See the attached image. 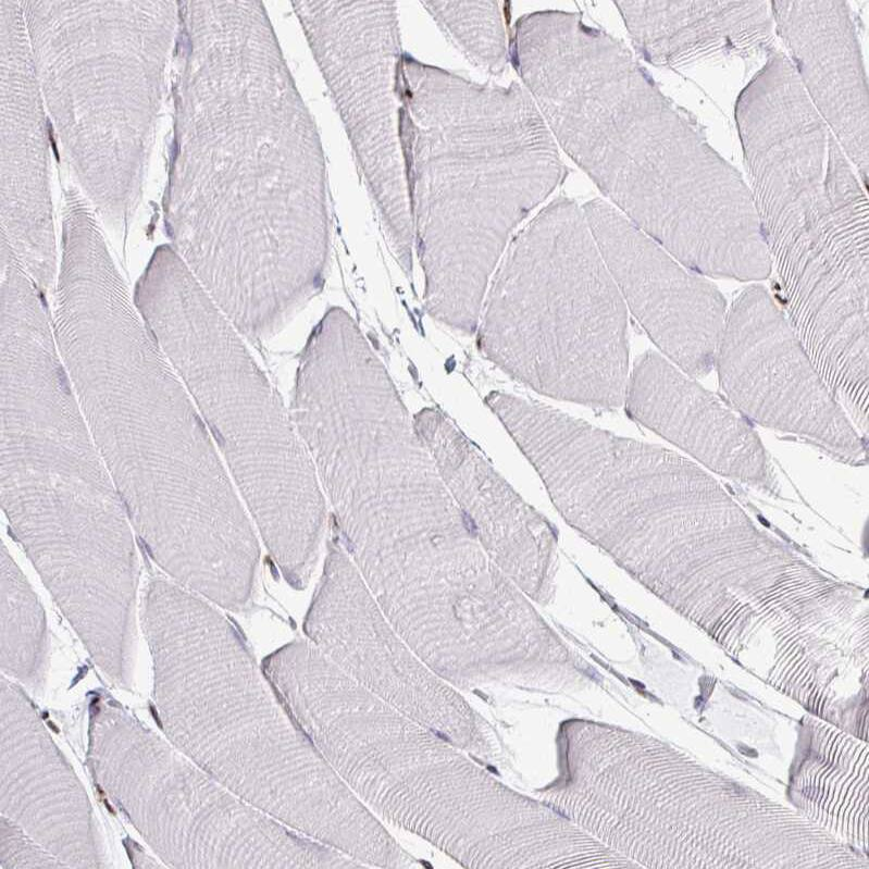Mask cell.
Here are the masks:
<instances>
[{"label":"cell","instance_id":"cell-8","mask_svg":"<svg viewBox=\"0 0 869 869\" xmlns=\"http://www.w3.org/2000/svg\"><path fill=\"white\" fill-rule=\"evenodd\" d=\"M88 738L95 781L170 867H356L235 794L119 703L92 705Z\"/></svg>","mask_w":869,"mask_h":869},{"label":"cell","instance_id":"cell-20","mask_svg":"<svg viewBox=\"0 0 869 869\" xmlns=\"http://www.w3.org/2000/svg\"><path fill=\"white\" fill-rule=\"evenodd\" d=\"M422 4L471 62L492 74L504 71L508 49L497 2L424 1Z\"/></svg>","mask_w":869,"mask_h":869},{"label":"cell","instance_id":"cell-17","mask_svg":"<svg viewBox=\"0 0 869 869\" xmlns=\"http://www.w3.org/2000/svg\"><path fill=\"white\" fill-rule=\"evenodd\" d=\"M777 37L819 115L868 184V84L844 1H771Z\"/></svg>","mask_w":869,"mask_h":869},{"label":"cell","instance_id":"cell-3","mask_svg":"<svg viewBox=\"0 0 869 869\" xmlns=\"http://www.w3.org/2000/svg\"><path fill=\"white\" fill-rule=\"evenodd\" d=\"M1 501L11 530L94 662L129 675L132 523L53 339L1 351Z\"/></svg>","mask_w":869,"mask_h":869},{"label":"cell","instance_id":"cell-10","mask_svg":"<svg viewBox=\"0 0 869 869\" xmlns=\"http://www.w3.org/2000/svg\"><path fill=\"white\" fill-rule=\"evenodd\" d=\"M302 630L347 675L464 752L488 749L482 720L387 621L335 526Z\"/></svg>","mask_w":869,"mask_h":869},{"label":"cell","instance_id":"cell-21","mask_svg":"<svg viewBox=\"0 0 869 869\" xmlns=\"http://www.w3.org/2000/svg\"><path fill=\"white\" fill-rule=\"evenodd\" d=\"M1 869L69 868L57 856L29 836L20 825L1 815Z\"/></svg>","mask_w":869,"mask_h":869},{"label":"cell","instance_id":"cell-19","mask_svg":"<svg viewBox=\"0 0 869 869\" xmlns=\"http://www.w3.org/2000/svg\"><path fill=\"white\" fill-rule=\"evenodd\" d=\"M0 561L2 674L35 686L45 678V611L4 544Z\"/></svg>","mask_w":869,"mask_h":869},{"label":"cell","instance_id":"cell-13","mask_svg":"<svg viewBox=\"0 0 869 869\" xmlns=\"http://www.w3.org/2000/svg\"><path fill=\"white\" fill-rule=\"evenodd\" d=\"M413 423L485 553L531 600H553L559 564L555 526L443 412L424 408Z\"/></svg>","mask_w":869,"mask_h":869},{"label":"cell","instance_id":"cell-6","mask_svg":"<svg viewBox=\"0 0 869 869\" xmlns=\"http://www.w3.org/2000/svg\"><path fill=\"white\" fill-rule=\"evenodd\" d=\"M538 798L641 868L828 869L836 840L797 811L653 736L572 719Z\"/></svg>","mask_w":869,"mask_h":869},{"label":"cell","instance_id":"cell-11","mask_svg":"<svg viewBox=\"0 0 869 869\" xmlns=\"http://www.w3.org/2000/svg\"><path fill=\"white\" fill-rule=\"evenodd\" d=\"M715 368L724 398L749 422L866 461V442L762 284L745 286L728 307Z\"/></svg>","mask_w":869,"mask_h":869},{"label":"cell","instance_id":"cell-15","mask_svg":"<svg viewBox=\"0 0 869 869\" xmlns=\"http://www.w3.org/2000/svg\"><path fill=\"white\" fill-rule=\"evenodd\" d=\"M640 55L696 83L737 95L777 52L767 1L614 2Z\"/></svg>","mask_w":869,"mask_h":869},{"label":"cell","instance_id":"cell-18","mask_svg":"<svg viewBox=\"0 0 869 869\" xmlns=\"http://www.w3.org/2000/svg\"><path fill=\"white\" fill-rule=\"evenodd\" d=\"M787 794L791 806L869 856V744L814 715L803 719Z\"/></svg>","mask_w":869,"mask_h":869},{"label":"cell","instance_id":"cell-1","mask_svg":"<svg viewBox=\"0 0 869 869\" xmlns=\"http://www.w3.org/2000/svg\"><path fill=\"white\" fill-rule=\"evenodd\" d=\"M595 545L752 673L811 649L855 592L758 527L698 464L654 446L606 487Z\"/></svg>","mask_w":869,"mask_h":869},{"label":"cell","instance_id":"cell-14","mask_svg":"<svg viewBox=\"0 0 869 869\" xmlns=\"http://www.w3.org/2000/svg\"><path fill=\"white\" fill-rule=\"evenodd\" d=\"M1 815L69 868H102L92 808L30 700L1 675Z\"/></svg>","mask_w":869,"mask_h":869},{"label":"cell","instance_id":"cell-2","mask_svg":"<svg viewBox=\"0 0 869 869\" xmlns=\"http://www.w3.org/2000/svg\"><path fill=\"white\" fill-rule=\"evenodd\" d=\"M399 139L426 311L452 330L479 325L512 231L567 175L524 86L477 84L404 52Z\"/></svg>","mask_w":869,"mask_h":869},{"label":"cell","instance_id":"cell-7","mask_svg":"<svg viewBox=\"0 0 869 869\" xmlns=\"http://www.w3.org/2000/svg\"><path fill=\"white\" fill-rule=\"evenodd\" d=\"M477 333L487 359L539 394L623 404L628 308L575 201L553 200L512 238Z\"/></svg>","mask_w":869,"mask_h":869},{"label":"cell","instance_id":"cell-9","mask_svg":"<svg viewBox=\"0 0 869 869\" xmlns=\"http://www.w3.org/2000/svg\"><path fill=\"white\" fill-rule=\"evenodd\" d=\"M334 99L394 253L412 264L413 235L399 139L404 54L395 2L293 1Z\"/></svg>","mask_w":869,"mask_h":869},{"label":"cell","instance_id":"cell-12","mask_svg":"<svg viewBox=\"0 0 869 869\" xmlns=\"http://www.w3.org/2000/svg\"><path fill=\"white\" fill-rule=\"evenodd\" d=\"M601 258L626 308L678 368L693 377L715 368L727 301L603 199L583 206Z\"/></svg>","mask_w":869,"mask_h":869},{"label":"cell","instance_id":"cell-5","mask_svg":"<svg viewBox=\"0 0 869 869\" xmlns=\"http://www.w3.org/2000/svg\"><path fill=\"white\" fill-rule=\"evenodd\" d=\"M141 624L166 737L250 804L348 855L378 830L299 727L234 624L174 580L152 578Z\"/></svg>","mask_w":869,"mask_h":869},{"label":"cell","instance_id":"cell-16","mask_svg":"<svg viewBox=\"0 0 869 869\" xmlns=\"http://www.w3.org/2000/svg\"><path fill=\"white\" fill-rule=\"evenodd\" d=\"M623 404L633 420L708 470L767 489L775 484L752 422L660 353L636 358Z\"/></svg>","mask_w":869,"mask_h":869},{"label":"cell","instance_id":"cell-4","mask_svg":"<svg viewBox=\"0 0 869 869\" xmlns=\"http://www.w3.org/2000/svg\"><path fill=\"white\" fill-rule=\"evenodd\" d=\"M537 105L558 147L685 268L733 280L760 259L765 241L746 178L621 41L560 63Z\"/></svg>","mask_w":869,"mask_h":869}]
</instances>
